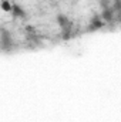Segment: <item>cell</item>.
I'll use <instances>...</instances> for the list:
<instances>
[{"label": "cell", "instance_id": "obj_1", "mask_svg": "<svg viewBox=\"0 0 121 122\" xmlns=\"http://www.w3.org/2000/svg\"><path fill=\"white\" fill-rule=\"evenodd\" d=\"M0 43H1V48H3L4 51L13 47V37H11V33L7 30V29H4V27L0 31Z\"/></svg>", "mask_w": 121, "mask_h": 122}, {"label": "cell", "instance_id": "obj_2", "mask_svg": "<svg viewBox=\"0 0 121 122\" xmlns=\"http://www.w3.org/2000/svg\"><path fill=\"white\" fill-rule=\"evenodd\" d=\"M104 27V20L100 17V16H94L93 19H91L90 24H88V31H98L100 29H103Z\"/></svg>", "mask_w": 121, "mask_h": 122}, {"label": "cell", "instance_id": "obj_3", "mask_svg": "<svg viewBox=\"0 0 121 122\" xmlns=\"http://www.w3.org/2000/svg\"><path fill=\"white\" fill-rule=\"evenodd\" d=\"M100 17L104 20V23H111V21H114V20H116V11L113 10V7L105 9V10H101Z\"/></svg>", "mask_w": 121, "mask_h": 122}, {"label": "cell", "instance_id": "obj_4", "mask_svg": "<svg viewBox=\"0 0 121 122\" xmlns=\"http://www.w3.org/2000/svg\"><path fill=\"white\" fill-rule=\"evenodd\" d=\"M56 23L60 26V29H66V27H71L73 26V21L64 14H57L56 16Z\"/></svg>", "mask_w": 121, "mask_h": 122}, {"label": "cell", "instance_id": "obj_5", "mask_svg": "<svg viewBox=\"0 0 121 122\" xmlns=\"http://www.w3.org/2000/svg\"><path fill=\"white\" fill-rule=\"evenodd\" d=\"M10 13H11V16L14 19H24V17H27V11L23 7H20L19 4H13V9H11Z\"/></svg>", "mask_w": 121, "mask_h": 122}, {"label": "cell", "instance_id": "obj_6", "mask_svg": "<svg viewBox=\"0 0 121 122\" xmlns=\"http://www.w3.org/2000/svg\"><path fill=\"white\" fill-rule=\"evenodd\" d=\"M0 7H1V10H3V11H6V13H10V11H11V9H13V4H11L9 0H1V4H0Z\"/></svg>", "mask_w": 121, "mask_h": 122}, {"label": "cell", "instance_id": "obj_7", "mask_svg": "<svg viewBox=\"0 0 121 122\" xmlns=\"http://www.w3.org/2000/svg\"><path fill=\"white\" fill-rule=\"evenodd\" d=\"M98 6L101 10H105V9H110L113 6V0H98Z\"/></svg>", "mask_w": 121, "mask_h": 122}, {"label": "cell", "instance_id": "obj_8", "mask_svg": "<svg viewBox=\"0 0 121 122\" xmlns=\"http://www.w3.org/2000/svg\"><path fill=\"white\" fill-rule=\"evenodd\" d=\"M71 30H73V26L71 27H66V29H61V37L64 40H68L71 37Z\"/></svg>", "mask_w": 121, "mask_h": 122}, {"label": "cell", "instance_id": "obj_9", "mask_svg": "<svg viewBox=\"0 0 121 122\" xmlns=\"http://www.w3.org/2000/svg\"><path fill=\"white\" fill-rule=\"evenodd\" d=\"M113 10L116 11V14L117 13H120L121 11V0H113Z\"/></svg>", "mask_w": 121, "mask_h": 122}, {"label": "cell", "instance_id": "obj_10", "mask_svg": "<svg viewBox=\"0 0 121 122\" xmlns=\"http://www.w3.org/2000/svg\"><path fill=\"white\" fill-rule=\"evenodd\" d=\"M116 20H118V21H121V11H120V13H117V14H116Z\"/></svg>", "mask_w": 121, "mask_h": 122}]
</instances>
